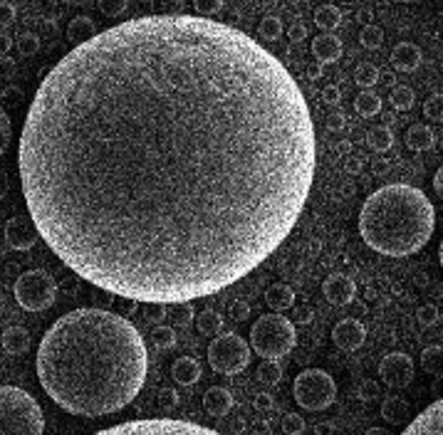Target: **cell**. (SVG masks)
<instances>
[{
    "label": "cell",
    "instance_id": "c3c4849f",
    "mask_svg": "<svg viewBox=\"0 0 443 435\" xmlns=\"http://www.w3.org/2000/svg\"><path fill=\"white\" fill-rule=\"evenodd\" d=\"M295 322H297V324H309V322H312V309H309V307L295 309Z\"/></svg>",
    "mask_w": 443,
    "mask_h": 435
},
{
    "label": "cell",
    "instance_id": "7dc6e473",
    "mask_svg": "<svg viewBox=\"0 0 443 435\" xmlns=\"http://www.w3.org/2000/svg\"><path fill=\"white\" fill-rule=\"evenodd\" d=\"M288 35H290V40H293V42H300V40H304V35H307V27H304L302 22H295V25L290 27Z\"/></svg>",
    "mask_w": 443,
    "mask_h": 435
},
{
    "label": "cell",
    "instance_id": "6da1fadb",
    "mask_svg": "<svg viewBox=\"0 0 443 435\" xmlns=\"http://www.w3.org/2000/svg\"><path fill=\"white\" fill-rule=\"evenodd\" d=\"M27 213L75 275L186 304L252 272L314 178V126L285 65L198 15L97 32L37 87L20 136Z\"/></svg>",
    "mask_w": 443,
    "mask_h": 435
},
{
    "label": "cell",
    "instance_id": "ffe728a7",
    "mask_svg": "<svg viewBox=\"0 0 443 435\" xmlns=\"http://www.w3.org/2000/svg\"><path fill=\"white\" fill-rule=\"evenodd\" d=\"M382 418L389 425H404V420L409 418V403L402 396H387L382 403Z\"/></svg>",
    "mask_w": 443,
    "mask_h": 435
},
{
    "label": "cell",
    "instance_id": "9f6ffc18",
    "mask_svg": "<svg viewBox=\"0 0 443 435\" xmlns=\"http://www.w3.org/2000/svg\"><path fill=\"white\" fill-rule=\"evenodd\" d=\"M13 72V62L11 60H0V77H8Z\"/></svg>",
    "mask_w": 443,
    "mask_h": 435
},
{
    "label": "cell",
    "instance_id": "d6986e66",
    "mask_svg": "<svg viewBox=\"0 0 443 435\" xmlns=\"http://www.w3.org/2000/svg\"><path fill=\"white\" fill-rule=\"evenodd\" d=\"M265 302H268V307L273 309L275 314H283L285 309H290L295 304V292L290 290L288 285L278 282V285L268 287V292H265Z\"/></svg>",
    "mask_w": 443,
    "mask_h": 435
},
{
    "label": "cell",
    "instance_id": "6f0895ef",
    "mask_svg": "<svg viewBox=\"0 0 443 435\" xmlns=\"http://www.w3.org/2000/svg\"><path fill=\"white\" fill-rule=\"evenodd\" d=\"M8 195V176L0 171V198H6Z\"/></svg>",
    "mask_w": 443,
    "mask_h": 435
},
{
    "label": "cell",
    "instance_id": "11a10c76",
    "mask_svg": "<svg viewBox=\"0 0 443 435\" xmlns=\"http://www.w3.org/2000/svg\"><path fill=\"white\" fill-rule=\"evenodd\" d=\"M20 47H23V52H35L37 50V40H35V37H23Z\"/></svg>",
    "mask_w": 443,
    "mask_h": 435
},
{
    "label": "cell",
    "instance_id": "7402d4cb",
    "mask_svg": "<svg viewBox=\"0 0 443 435\" xmlns=\"http://www.w3.org/2000/svg\"><path fill=\"white\" fill-rule=\"evenodd\" d=\"M314 22H317L320 30H325V35H332V30H337V27L342 25V11L337 6L317 8V13H314Z\"/></svg>",
    "mask_w": 443,
    "mask_h": 435
},
{
    "label": "cell",
    "instance_id": "d590c367",
    "mask_svg": "<svg viewBox=\"0 0 443 435\" xmlns=\"http://www.w3.org/2000/svg\"><path fill=\"white\" fill-rule=\"evenodd\" d=\"M193 11H196L198 18H213L216 13L223 11V0H196Z\"/></svg>",
    "mask_w": 443,
    "mask_h": 435
},
{
    "label": "cell",
    "instance_id": "f5cc1de1",
    "mask_svg": "<svg viewBox=\"0 0 443 435\" xmlns=\"http://www.w3.org/2000/svg\"><path fill=\"white\" fill-rule=\"evenodd\" d=\"M307 74H309V79H320L322 77V65H320V62H312V65L307 67Z\"/></svg>",
    "mask_w": 443,
    "mask_h": 435
},
{
    "label": "cell",
    "instance_id": "30bf717a",
    "mask_svg": "<svg viewBox=\"0 0 443 435\" xmlns=\"http://www.w3.org/2000/svg\"><path fill=\"white\" fill-rule=\"evenodd\" d=\"M379 376L387 386L392 389H404L411 384L413 379V361L402 351H394L389 356H384V361L379 364Z\"/></svg>",
    "mask_w": 443,
    "mask_h": 435
},
{
    "label": "cell",
    "instance_id": "f35d334b",
    "mask_svg": "<svg viewBox=\"0 0 443 435\" xmlns=\"http://www.w3.org/2000/svg\"><path fill=\"white\" fill-rule=\"evenodd\" d=\"M416 319L421 327H433V324L438 322V307H433V304H423V307L416 312Z\"/></svg>",
    "mask_w": 443,
    "mask_h": 435
},
{
    "label": "cell",
    "instance_id": "ac0fdd59",
    "mask_svg": "<svg viewBox=\"0 0 443 435\" xmlns=\"http://www.w3.org/2000/svg\"><path fill=\"white\" fill-rule=\"evenodd\" d=\"M312 55L317 57V62H337L342 57V40L335 35H325L322 32L320 37L312 40Z\"/></svg>",
    "mask_w": 443,
    "mask_h": 435
},
{
    "label": "cell",
    "instance_id": "816d5d0a",
    "mask_svg": "<svg viewBox=\"0 0 443 435\" xmlns=\"http://www.w3.org/2000/svg\"><path fill=\"white\" fill-rule=\"evenodd\" d=\"M433 190H436V195L443 200V166L436 171V176H433Z\"/></svg>",
    "mask_w": 443,
    "mask_h": 435
},
{
    "label": "cell",
    "instance_id": "8fae6325",
    "mask_svg": "<svg viewBox=\"0 0 443 435\" xmlns=\"http://www.w3.org/2000/svg\"><path fill=\"white\" fill-rule=\"evenodd\" d=\"M402 435H443V396L416 415Z\"/></svg>",
    "mask_w": 443,
    "mask_h": 435
},
{
    "label": "cell",
    "instance_id": "be15d7a7",
    "mask_svg": "<svg viewBox=\"0 0 443 435\" xmlns=\"http://www.w3.org/2000/svg\"><path fill=\"white\" fill-rule=\"evenodd\" d=\"M309 252H312V255H317V252H320V240H312V245H309Z\"/></svg>",
    "mask_w": 443,
    "mask_h": 435
},
{
    "label": "cell",
    "instance_id": "9a60e30c",
    "mask_svg": "<svg viewBox=\"0 0 443 435\" xmlns=\"http://www.w3.org/2000/svg\"><path fill=\"white\" fill-rule=\"evenodd\" d=\"M203 408H206V413H211L213 418H221V415H226L228 410L233 408L231 391L221 389V386H211V389L203 394Z\"/></svg>",
    "mask_w": 443,
    "mask_h": 435
},
{
    "label": "cell",
    "instance_id": "83f0119b",
    "mask_svg": "<svg viewBox=\"0 0 443 435\" xmlns=\"http://www.w3.org/2000/svg\"><path fill=\"white\" fill-rule=\"evenodd\" d=\"M379 77H382V72L376 70L371 62H364V65H359L354 70V82L359 84L361 89H371L376 82H379Z\"/></svg>",
    "mask_w": 443,
    "mask_h": 435
},
{
    "label": "cell",
    "instance_id": "bcb514c9",
    "mask_svg": "<svg viewBox=\"0 0 443 435\" xmlns=\"http://www.w3.org/2000/svg\"><path fill=\"white\" fill-rule=\"evenodd\" d=\"M273 405H275V401H273V396H270V394L255 396V408H258V410H270Z\"/></svg>",
    "mask_w": 443,
    "mask_h": 435
},
{
    "label": "cell",
    "instance_id": "74e56055",
    "mask_svg": "<svg viewBox=\"0 0 443 435\" xmlns=\"http://www.w3.org/2000/svg\"><path fill=\"white\" fill-rule=\"evenodd\" d=\"M283 430H285V435H300L304 430V420L300 418V415H295V413H285Z\"/></svg>",
    "mask_w": 443,
    "mask_h": 435
},
{
    "label": "cell",
    "instance_id": "6125c7cd",
    "mask_svg": "<svg viewBox=\"0 0 443 435\" xmlns=\"http://www.w3.org/2000/svg\"><path fill=\"white\" fill-rule=\"evenodd\" d=\"M433 391H436L438 396L443 394V379H441V376H438V381H436V384H433Z\"/></svg>",
    "mask_w": 443,
    "mask_h": 435
},
{
    "label": "cell",
    "instance_id": "e7e4bbea",
    "mask_svg": "<svg viewBox=\"0 0 443 435\" xmlns=\"http://www.w3.org/2000/svg\"><path fill=\"white\" fill-rule=\"evenodd\" d=\"M369 18H371V13H369V11H361V13H359V20H369Z\"/></svg>",
    "mask_w": 443,
    "mask_h": 435
},
{
    "label": "cell",
    "instance_id": "db71d44e",
    "mask_svg": "<svg viewBox=\"0 0 443 435\" xmlns=\"http://www.w3.org/2000/svg\"><path fill=\"white\" fill-rule=\"evenodd\" d=\"M345 169L349 171V174H359V171H361V159H347Z\"/></svg>",
    "mask_w": 443,
    "mask_h": 435
},
{
    "label": "cell",
    "instance_id": "8992f818",
    "mask_svg": "<svg viewBox=\"0 0 443 435\" xmlns=\"http://www.w3.org/2000/svg\"><path fill=\"white\" fill-rule=\"evenodd\" d=\"M94 435H221L206 425L191 423L179 418H144V420H127V423L104 428Z\"/></svg>",
    "mask_w": 443,
    "mask_h": 435
},
{
    "label": "cell",
    "instance_id": "ee69618b",
    "mask_svg": "<svg viewBox=\"0 0 443 435\" xmlns=\"http://www.w3.org/2000/svg\"><path fill=\"white\" fill-rule=\"evenodd\" d=\"M359 394H361V398H366V401L376 398V396H379V384H374V381H364Z\"/></svg>",
    "mask_w": 443,
    "mask_h": 435
},
{
    "label": "cell",
    "instance_id": "5b68a950",
    "mask_svg": "<svg viewBox=\"0 0 443 435\" xmlns=\"http://www.w3.org/2000/svg\"><path fill=\"white\" fill-rule=\"evenodd\" d=\"M295 342H297L295 324L283 314H263L250 329L252 351L263 356L265 361H278V358L288 356L295 349Z\"/></svg>",
    "mask_w": 443,
    "mask_h": 435
},
{
    "label": "cell",
    "instance_id": "7a4b0ae2",
    "mask_svg": "<svg viewBox=\"0 0 443 435\" xmlns=\"http://www.w3.org/2000/svg\"><path fill=\"white\" fill-rule=\"evenodd\" d=\"M149 353L134 324L107 309H75L60 317L37 349L45 394L72 415L99 418L139 396Z\"/></svg>",
    "mask_w": 443,
    "mask_h": 435
},
{
    "label": "cell",
    "instance_id": "277c9868",
    "mask_svg": "<svg viewBox=\"0 0 443 435\" xmlns=\"http://www.w3.org/2000/svg\"><path fill=\"white\" fill-rule=\"evenodd\" d=\"M45 415L27 391L0 386V435H42Z\"/></svg>",
    "mask_w": 443,
    "mask_h": 435
},
{
    "label": "cell",
    "instance_id": "7bdbcfd3",
    "mask_svg": "<svg viewBox=\"0 0 443 435\" xmlns=\"http://www.w3.org/2000/svg\"><path fill=\"white\" fill-rule=\"evenodd\" d=\"M231 317L236 319V322H245V319L250 317V307H248V302H233Z\"/></svg>",
    "mask_w": 443,
    "mask_h": 435
},
{
    "label": "cell",
    "instance_id": "603a6c76",
    "mask_svg": "<svg viewBox=\"0 0 443 435\" xmlns=\"http://www.w3.org/2000/svg\"><path fill=\"white\" fill-rule=\"evenodd\" d=\"M3 346H6L8 353H23L30 346V334L23 327H11L6 334H3Z\"/></svg>",
    "mask_w": 443,
    "mask_h": 435
},
{
    "label": "cell",
    "instance_id": "9c48e42d",
    "mask_svg": "<svg viewBox=\"0 0 443 435\" xmlns=\"http://www.w3.org/2000/svg\"><path fill=\"white\" fill-rule=\"evenodd\" d=\"M57 297V285L47 270H27L15 280V299L27 312H42Z\"/></svg>",
    "mask_w": 443,
    "mask_h": 435
},
{
    "label": "cell",
    "instance_id": "03108f58",
    "mask_svg": "<svg viewBox=\"0 0 443 435\" xmlns=\"http://www.w3.org/2000/svg\"><path fill=\"white\" fill-rule=\"evenodd\" d=\"M438 257H441V267H443V240H441V250H438Z\"/></svg>",
    "mask_w": 443,
    "mask_h": 435
},
{
    "label": "cell",
    "instance_id": "f907efd6",
    "mask_svg": "<svg viewBox=\"0 0 443 435\" xmlns=\"http://www.w3.org/2000/svg\"><path fill=\"white\" fill-rule=\"evenodd\" d=\"M161 403L169 405V408H174V405L179 403V396H176V391H171V389L161 391Z\"/></svg>",
    "mask_w": 443,
    "mask_h": 435
},
{
    "label": "cell",
    "instance_id": "484cf974",
    "mask_svg": "<svg viewBox=\"0 0 443 435\" xmlns=\"http://www.w3.org/2000/svg\"><path fill=\"white\" fill-rule=\"evenodd\" d=\"M70 37H72V40H77L79 45H82V42H89L92 40V37H97V32H94V25H92V20H89V18H75L72 22H70Z\"/></svg>",
    "mask_w": 443,
    "mask_h": 435
},
{
    "label": "cell",
    "instance_id": "ab89813d",
    "mask_svg": "<svg viewBox=\"0 0 443 435\" xmlns=\"http://www.w3.org/2000/svg\"><path fill=\"white\" fill-rule=\"evenodd\" d=\"M99 11L114 18V15H119V13L127 11V3H124V0H107V3H99Z\"/></svg>",
    "mask_w": 443,
    "mask_h": 435
},
{
    "label": "cell",
    "instance_id": "680465c9",
    "mask_svg": "<svg viewBox=\"0 0 443 435\" xmlns=\"http://www.w3.org/2000/svg\"><path fill=\"white\" fill-rule=\"evenodd\" d=\"M379 82H384L387 87H392V84H394V72L384 70V72H382V77H379Z\"/></svg>",
    "mask_w": 443,
    "mask_h": 435
},
{
    "label": "cell",
    "instance_id": "60d3db41",
    "mask_svg": "<svg viewBox=\"0 0 443 435\" xmlns=\"http://www.w3.org/2000/svg\"><path fill=\"white\" fill-rule=\"evenodd\" d=\"M174 307H176V312H174L176 322L184 324V327H186V324H188V322H191V319H193V309H191V304L186 302V304H174Z\"/></svg>",
    "mask_w": 443,
    "mask_h": 435
},
{
    "label": "cell",
    "instance_id": "681fc988",
    "mask_svg": "<svg viewBox=\"0 0 443 435\" xmlns=\"http://www.w3.org/2000/svg\"><path fill=\"white\" fill-rule=\"evenodd\" d=\"M15 18V8L8 3H0V22H11Z\"/></svg>",
    "mask_w": 443,
    "mask_h": 435
},
{
    "label": "cell",
    "instance_id": "44dd1931",
    "mask_svg": "<svg viewBox=\"0 0 443 435\" xmlns=\"http://www.w3.org/2000/svg\"><path fill=\"white\" fill-rule=\"evenodd\" d=\"M433 131L426 126V124H413L406 131V146L411 151H428L433 146Z\"/></svg>",
    "mask_w": 443,
    "mask_h": 435
},
{
    "label": "cell",
    "instance_id": "94428289",
    "mask_svg": "<svg viewBox=\"0 0 443 435\" xmlns=\"http://www.w3.org/2000/svg\"><path fill=\"white\" fill-rule=\"evenodd\" d=\"M8 47H11V40H8V37H0V52H8Z\"/></svg>",
    "mask_w": 443,
    "mask_h": 435
},
{
    "label": "cell",
    "instance_id": "b9f144b4",
    "mask_svg": "<svg viewBox=\"0 0 443 435\" xmlns=\"http://www.w3.org/2000/svg\"><path fill=\"white\" fill-rule=\"evenodd\" d=\"M347 124V114L345 112H332L330 117L325 119V126L332 129V131H340V129H345Z\"/></svg>",
    "mask_w": 443,
    "mask_h": 435
},
{
    "label": "cell",
    "instance_id": "4dcf8cb0",
    "mask_svg": "<svg viewBox=\"0 0 443 435\" xmlns=\"http://www.w3.org/2000/svg\"><path fill=\"white\" fill-rule=\"evenodd\" d=\"M258 379L263 381L265 386H275L283 379V369H280L278 361H263L258 369Z\"/></svg>",
    "mask_w": 443,
    "mask_h": 435
},
{
    "label": "cell",
    "instance_id": "d6a6232c",
    "mask_svg": "<svg viewBox=\"0 0 443 435\" xmlns=\"http://www.w3.org/2000/svg\"><path fill=\"white\" fill-rule=\"evenodd\" d=\"M359 42L366 47V50H376V47L384 42V32L382 27H376V25H366L364 30H361L359 35Z\"/></svg>",
    "mask_w": 443,
    "mask_h": 435
},
{
    "label": "cell",
    "instance_id": "8d00e7d4",
    "mask_svg": "<svg viewBox=\"0 0 443 435\" xmlns=\"http://www.w3.org/2000/svg\"><path fill=\"white\" fill-rule=\"evenodd\" d=\"M11 119H8L6 109L0 107V156L8 151V143H11Z\"/></svg>",
    "mask_w": 443,
    "mask_h": 435
},
{
    "label": "cell",
    "instance_id": "52a82bcc",
    "mask_svg": "<svg viewBox=\"0 0 443 435\" xmlns=\"http://www.w3.org/2000/svg\"><path fill=\"white\" fill-rule=\"evenodd\" d=\"M208 364L216 374L238 376L250 364V346L238 334H221L208 346Z\"/></svg>",
    "mask_w": 443,
    "mask_h": 435
},
{
    "label": "cell",
    "instance_id": "4316f807",
    "mask_svg": "<svg viewBox=\"0 0 443 435\" xmlns=\"http://www.w3.org/2000/svg\"><path fill=\"white\" fill-rule=\"evenodd\" d=\"M366 141H369V146L374 151L392 149V143H394L392 129H389V126H374V129H369V134H366Z\"/></svg>",
    "mask_w": 443,
    "mask_h": 435
},
{
    "label": "cell",
    "instance_id": "1f68e13d",
    "mask_svg": "<svg viewBox=\"0 0 443 435\" xmlns=\"http://www.w3.org/2000/svg\"><path fill=\"white\" fill-rule=\"evenodd\" d=\"M413 89L409 87H394L392 92V107L397 109V112H409V109L413 107Z\"/></svg>",
    "mask_w": 443,
    "mask_h": 435
},
{
    "label": "cell",
    "instance_id": "2e32d148",
    "mask_svg": "<svg viewBox=\"0 0 443 435\" xmlns=\"http://www.w3.org/2000/svg\"><path fill=\"white\" fill-rule=\"evenodd\" d=\"M421 60H423L421 50H418V45H413V42H399V45L392 50L394 67L402 72H413L418 65H421Z\"/></svg>",
    "mask_w": 443,
    "mask_h": 435
},
{
    "label": "cell",
    "instance_id": "f6af8a7d",
    "mask_svg": "<svg viewBox=\"0 0 443 435\" xmlns=\"http://www.w3.org/2000/svg\"><path fill=\"white\" fill-rule=\"evenodd\" d=\"M322 99H325V104H340L342 99L340 87H325L322 89Z\"/></svg>",
    "mask_w": 443,
    "mask_h": 435
},
{
    "label": "cell",
    "instance_id": "cb8c5ba5",
    "mask_svg": "<svg viewBox=\"0 0 443 435\" xmlns=\"http://www.w3.org/2000/svg\"><path fill=\"white\" fill-rule=\"evenodd\" d=\"M421 366L433 376H443V346H426L421 351Z\"/></svg>",
    "mask_w": 443,
    "mask_h": 435
},
{
    "label": "cell",
    "instance_id": "5bb4252c",
    "mask_svg": "<svg viewBox=\"0 0 443 435\" xmlns=\"http://www.w3.org/2000/svg\"><path fill=\"white\" fill-rule=\"evenodd\" d=\"M357 294V285L347 275H332L325 280V297L332 304H349Z\"/></svg>",
    "mask_w": 443,
    "mask_h": 435
},
{
    "label": "cell",
    "instance_id": "e0dca14e",
    "mask_svg": "<svg viewBox=\"0 0 443 435\" xmlns=\"http://www.w3.org/2000/svg\"><path fill=\"white\" fill-rule=\"evenodd\" d=\"M171 376H174L176 384L181 386H193L201 379V364H198L193 356H181L171 366Z\"/></svg>",
    "mask_w": 443,
    "mask_h": 435
},
{
    "label": "cell",
    "instance_id": "f1b7e54d",
    "mask_svg": "<svg viewBox=\"0 0 443 435\" xmlns=\"http://www.w3.org/2000/svg\"><path fill=\"white\" fill-rule=\"evenodd\" d=\"M198 322V332L201 334H221L223 329V317L213 309H203L201 314L196 317Z\"/></svg>",
    "mask_w": 443,
    "mask_h": 435
},
{
    "label": "cell",
    "instance_id": "91938a15",
    "mask_svg": "<svg viewBox=\"0 0 443 435\" xmlns=\"http://www.w3.org/2000/svg\"><path fill=\"white\" fill-rule=\"evenodd\" d=\"M364 435H389V433H387V430H384V428H369Z\"/></svg>",
    "mask_w": 443,
    "mask_h": 435
},
{
    "label": "cell",
    "instance_id": "e575fe53",
    "mask_svg": "<svg viewBox=\"0 0 443 435\" xmlns=\"http://www.w3.org/2000/svg\"><path fill=\"white\" fill-rule=\"evenodd\" d=\"M151 342H154L156 349H171L176 344V334L171 327H156L151 332Z\"/></svg>",
    "mask_w": 443,
    "mask_h": 435
},
{
    "label": "cell",
    "instance_id": "3957f363",
    "mask_svg": "<svg viewBox=\"0 0 443 435\" xmlns=\"http://www.w3.org/2000/svg\"><path fill=\"white\" fill-rule=\"evenodd\" d=\"M436 210L423 190L389 183L366 198L359 213V233L371 250L387 257L418 252L433 235Z\"/></svg>",
    "mask_w": 443,
    "mask_h": 435
},
{
    "label": "cell",
    "instance_id": "d4e9b609",
    "mask_svg": "<svg viewBox=\"0 0 443 435\" xmlns=\"http://www.w3.org/2000/svg\"><path fill=\"white\" fill-rule=\"evenodd\" d=\"M354 109L361 117H376V114L382 112V99L376 97L374 92H369V89H364V92L354 99Z\"/></svg>",
    "mask_w": 443,
    "mask_h": 435
},
{
    "label": "cell",
    "instance_id": "ba28073f",
    "mask_svg": "<svg viewBox=\"0 0 443 435\" xmlns=\"http://www.w3.org/2000/svg\"><path fill=\"white\" fill-rule=\"evenodd\" d=\"M295 401L304 410H325L337 396V384L327 371L307 369L295 379Z\"/></svg>",
    "mask_w": 443,
    "mask_h": 435
},
{
    "label": "cell",
    "instance_id": "f546056e",
    "mask_svg": "<svg viewBox=\"0 0 443 435\" xmlns=\"http://www.w3.org/2000/svg\"><path fill=\"white\" fill-rule=\"evenodd\" d=\"M280 35H283V22H280V18L268 15V18H263V20H260V25H258V37H260V40L275 42V40H280Z\"/></svg>",
    "mask_w": 443,
    "mask_h": 435
},
{
    "label": "cell",
    "instance_id": "836d02e7",
    "mask_svg": "<svg viewBox=\"0 0 443 435\" xmlns=\"http://www.w3.org/2000/svg\"><path fill=\"white\" fill-rule=\"evenodd\" d=\"M423 117L431 122H443V94H433L423 104Z\"/></svg>",
    "mask_w": 443,
    "mask_h": 435
},
{
    "label": "cell",
    "instance_id": "7c38bea8",
    "mask_svg": "<svg viewBox=\"0 0 443 435\" xmlns=\"http://www.w3.org/2000/svg\"><path fill=\"white\" fill-rule=\"evenodd\" d=\"M37 228L32 223V218H25V215H18L6 226V242L13 247V250H30L37 240Z\"/></svg>",
    "mask_w": 443,
    "mask_h": 435
},
{
    "label": "cell",
    "instance_id": "4fadbf2b",
    "mask_svg": "<svg viewBox=\"0 0 443 435\" xmlns=\"http://www.w3.org/2000/svg\"><path fill=\"white\" fill-rule=\"evenodd\" d=\"M332 339L342 351H357L364 344L366 329L359 319H342L335 329H332Z\"/></svg>",
    "mask_w": 443,
    "mask_h": 435
}]
</instances>
